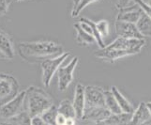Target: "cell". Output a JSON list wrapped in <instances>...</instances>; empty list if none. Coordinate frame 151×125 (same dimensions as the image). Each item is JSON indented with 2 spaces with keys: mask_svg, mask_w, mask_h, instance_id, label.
Masks as SVG:
<instances>
[{
  "mask_svg": "<svg viewBox=\"0 0 151 125\" xmlns=\"http://www.w3.org/2000/svg\"><path fill=\"white\" fill-rule=\"evenodd\" d=\"M57 106L53 105L50 108H48L42 115H41V118L43 119V121L48 124V125H55V118L57 116Z\"/></svg>",
  "mask_w": 151,
  "mask_h": 125,
  "instance_id": "obj_23",
  "label": "cell"
},
{
  "mask_svg": "<svg viewBox=\"0 0 151 125\" xmlns=\"http://www.w3.org/2000/svg\"><path fill=\"white\" fill-rule=\"evenodd\" d=\"M111 91L113 93L114 97L116 98V101L117 103L118 106L120 107L121 111L123 113L132 114L133 112V107L132 105V103L124 97V95L122 94V93L117 90V87L116 86H113L111 88Z\"/></svg>",
  "mask_w": 151,
  "mask_h": 125,
  "instance_id": "obj_18",
  "label": "cell"
},
{
  "mask_svg": "<svg viewBox=\"0 0 151 125\" xmlns=\"http://www.w3.org/2000/svg\"><path fill=\"white\" fill-rule=\"evenodd\" d=\"M142 12H143V10L141 9V8H140L137 4H135L133 6L119 10L116 20L122 21V22L136 24L140 16H141Z\"/></svg>",
  "mask_w": 151,
  "mask_h": 125,
  "instance_id": "obj_11",
  "label": "cell"
},
{
  "mask_svg": "<svg viewBox=\"0 0 151 125\" xmlns=\"http://www.w3.org/2000/svg\"><path fill=\"white\" fill-rule=\"evenodd\" d=\"M147 108H148V111H149V113H150V117H151V102L147 103Z\"/></svg>",
  "mask_w": 151,
  "mask_h": 125,
  "instance_id": "obj_34",
  "label": "cell"
},
{
  "mask_svg": "<svg viewBox=\"0 0 151 125\" xmlns=\"http://www.w3.org/2000/svg\"><path fill=\"white\" fill-rule=\"evenodd\" d=\"M67 118L64 116L60 115V114H57V116L55 118V125H65Z\"/></svg>",
  "mask_w": 151,
  "mask_h": 125,
  "instance_id": "obj_31",
  "label": "cell"
},
{
  "mask_svg": "<svg viewBox=\"0 0 151 125\" xmlns=\"http://www.w3.org/2000/svg\"><path fill=\"white\" fill-rule=\"evenodd\" d=\"M78 2H79V0H73V6H74V5H76Z\"/></svg>",
  "mask_w": 151,
  "mask_h": 125,
  "instance_id": "obj_37",
  "label": "cell"
},
{
  "mask_svg": "<svg viewBox=\"0 0 151 125\" xmlns=\"http://www.w3.org/2000/svg\"><path fill=\"white\" fill-rule=\"evenodd\" d=\"M17 1H22V0H17Z\"/></svg>",
  "mask_w": 151,
  "mask_h": 125,
  "instance_id": "obj_38",
  "label": "cell"
},
{
  "mask_svg": "<svg viewBox=\"0 0 151 125\" xmlns=\"http://www.w3.org/2000/svg\"><path fill=\"white\" fill-rule=\"evenodd\" d=\"M20 92L19 82L14 76L0 72V106L7 103Z\"/></svg>",
  "mask_w": 151,
  "mask_h": 125,
  "instance_id": "obj_4",
  "label": "cell"
},
{
  "mask_svg": "<svg viewBox=\"0 0 151 125\" xmlns=\"http://www.w3.org/2000/svg\"><path fill=\"white\" fill-rule=\"evenodd\" d=\"M57 112H58V114L64 116L67 118H76L74 107H73V105H72V103L70 100L61 101L59 105L57 106Z\"/></svg>",
  "mask_w": 151,
  "mask_h": 125,
  "instance_id": "obj_22",
  "label": "cell"
},
{
  "mask_svg": "<svg viewBox=\"0 0 151 125\" xmlns=\"http://www.w3.org/2000/svg\"><path fill=\"white\" fill-rule=\"evenodd\" d=\"M134 3H136L141 8L143 12H145L151 19V6L145 3L144 0H134Z\"/></svg>",
  "mask_w": 151,
  "mask_h": 125,
  "instance_id": "obj_28",
  "label": "cell"
},
{
  "mask_svg": "<svg viewBox=\"0 0 151 125\" xmlns=\"http://www.w3.org/2000/svg\"><path fill=\"white\" fill-rule=\"evenodd\" d=\"M145 43V40L139 39H125L118 37L112 43L105 46L104 49L107 50H123V51H129L135 54H138L141 52V49L144 47Z\"/></svg>",
  "mask_w": 151,
  "mask_h": 125,
  "instance_id": "obj_6",
  "label": "cell"
},
{
  "mask_svg": "<svg viewBox=\"0 0 151 125\" xmlns=\"http://www.w3.org/2000/svg\"><path fill=\"white\" fill-rule=\"evenodd\" d=\"M15 56L12 41L9 35L0 29V59H13Z\"/></svg>",
  "mask_w": 151,
  "mask_h": 125,
  "instance_id": "obj_12",
  "label": "cell"
},
{
  "mask_svg": "<svg viewBox=\"0 0 151 125\" xmlns=\"http://www.w3.org/2000/svg\"><path fill=\"white\" fill-rule=\"evenodd\" d=\"M99 1H101V0H79V2H78L76 5H74L73 8H72L71 17L75 18L77 16H79V14L82 12V10L86 9L88 5L95 3V2H99Z\"/></svg>",
  "mask_w": 151,
  "mask_h": 125,
  "instance_id": "obj_24",
  "label": "cell"
},
{
  "mask_svg": "<svg viewBox=\"0 0 151 125\" xmlns=\"http://www.w3.org/2000/svg\"><path fill=\"white\" fill-rule=\"evenodd\" d=\"M79 25H80V27L86 31V32H87L88 34H90L94 37L95 40L97 41V43L101 47V49H103L104 47H105V44H104V41H103L102 38L101 37V35L98 32L95 22H93V21L87 19V18L83 17L80 20Z\"/></svg>",
  "mask_w": 151,
  "mask_h": 125,
  "instance_id": "obj_16",
  "label": "cell"
},
{
  "mask_svg": "<svg viewBox=\"0 0 151 125\" xmlns=\"http://www.w3.org/2000/svg\"><path fill=\"white\" fill-rule=\"evenodd\" d=\"M150 113L145 103H140L137 108L133 110L129 125H143L150 121Z\"/></svg>",
  "mask_w": 151,
  "mask_h": 125,
  "instance_id": "obj_14",
  "label": "cell"
},
{
  "mask_svg": "<svg viewBox=\"0 0 151 125\" xmlns=\"http://www.w3.org/2000/svg\"><path fill=\"white\" fill-rule=\"evenodd\" d=\"M138 31L144 37L151 36V19L145 12H142L137 23L135 24Z\"/></svg>",
  "mask_w": 151,
  "mask_h": 125,
  "instance_id": "obj_20",
  "label": "cell"
},
{
  "mask_svg": "<svg viewBox=\"0 0 151 125\" xmlns=\"http://www.w3.org/2000/svg\"><path fill=\"white\" fill-rule=\"evenodd\" d=\"M111 115L110 111L106 107H95V108H85L84 115L82 119L91 121L96 123L104 121Z\"/></svg>",
  "mask_w": 151,
  "mask_h": 125,
  "instance_id": "obj_13",
  "label": "cell"
},
{
  "mask_svg": "<svg viewBox=\"0 0 151 125\" xmlns=\"http://www.w3.org/2000/svg\"><path fill=\"white\" fill-rule=\"evenodd\" d=\"M85 88H86L85 86H83L81 83H78L74 90V98H73V102H72V105H73L75 110L76 118L78 119H82L86 107Z\"/></svg>",
  "mask_w": 151,
  "mask_h": 125,
  "instance_id": "obj_10",
  "label": "cell"
},
{
  "mask_svg": "<svg viewBox=\"0 0 151 125\" xmlns=\"http://www.w3.org/2000/svg\"><path fill=\"white\" fill-rule=\"evenodd\" d=\"M69 56L70 53L64 52L63 54L57 56V58L49 59L41 62V72H42L41 79H42V84L45 87H48L50 86L53 76Z\"/></svg>",
  "mask_w": 151,
  "mask_h": 125,
  "instance_id": "obj_5",
  "label": "cell"
},
{
  "mask_svg": "<svg viewBox=\"0 0 151 125\" xmlns=\"http://www.w3.org/2000/svg\"><path fill=\"white\" fill-rule=\"evenodd\" d=\"M144 1L147 3V4H148V5H150V6H151V0H144Z\"/></svg>",
  "mask_w": 151,
  "mask_h": 125,
  "instance_id": "obj_35",
  "label": "cell"
},
{
  "mask_svg": "<svg viewBox=\"0 0 151 125\" xmlns=\"http://www.w3.org/2000/svg\"><path fill=\"white\" fill-rule=\"evenodd\" d=\"M96 58L103 59L108 62H114L121 58L127 56L134 55L129 51H123V50H107V49H101L100 51L96 52L94 54Z\"/></svg>",
  "mask_w": 151,
  "mask_h": 125,
  "instance_id": "obj_15",
  "label": "cell"
},
{
  "mask_svg": "<svg viewBox=\"0 0 151 125\" xmlns=\"http://www.w3.org/2000/svg\"><path fill=\"white\" fill-rule=\"evenodd\" d=\"M143 125H151V121H148L147 122H145V124H143Z\"/></svg>",
  "mask_w": 151,
  "mask_h": 125,
  "instance_id": "obj_36",
  "label": "cell"
},
{
  "mask_svg": "<svg viewBox=\"0 0 151 125\" xmlns=\"http://www.w3.org/2000/svg\"><path fill=\"white\" fill-rule=\"evenodd\" d=\"M25 111V90L20 91L12 100L0 106V121L14 118Z\"/></svg>",
  "mask_w": 151,
  "mask_h": 125,
  "instance_id": "obj_3",
  "label": "cell"
},
{
  "mask_svg": "<svg viewBox=\"0 0 151 125\" xmlns=\"http://www.w3.org/2000/svg\"><path fill=\"white\" fill-rule=\"evenodd\" d=\"M0 125H18L14 118L8 119V121H0Z\"/></svg>",
  "mask_w": 151,
  "mask_h": 125,
  "instance_id": "obj_32",
  "label": "cell"
},
{
  "mask_svg": "<svg viewBox=\"0 0 151 125\" xmlns=\"http://www.w3.org/2000/svg\"><path fill=\"white\" fill-rule=\"evenodd\" d=\"M104 102H105V107L110 111L111 114L116 115V114L123 113L120 107L118 106L111 90H104Z\"/></svg>",
  "mask_w": 151,
  "mask_h": 125,
  "instance_id": "obj_21",
  "label": "cell"
},
{
  "mask_svg": "<svg viewBox=\"0 0 151 125\" xmlns=\"http://www.w3.org/2000/svg\"><path fill=\"white\" fill-rule=\"evenodd\" d=\"M132 114L129 113H120L114 115L111 114L104 121L98 122L97 125H129L132 118Z\"/></svg>",
  "mask_w": 151,
  "mask_h": 125,
  "instance_id": "obj_17",
  "label": "cell"
},
{
  "mask_svg": "<svg viewBox=\"0 0 151 125\" xmlns=\"http://www.w3.org/2000/svg\"><path fill=\"white\" fill-rule=\"evenodd\" d=\"M46 123L43 121L40 116L31 117V125H45Z\"/></svg>",
  "mask_w": 151,
  "mask_h": 125,
  "instance_id": "obj_30",
  "label": "cell"
},
{
  "mask_svg": "<svg viewBox=\"0 0 151 125\" xmlns=\"http://www.w3.org/2000/svg\"><path fill=\"white\" fill-rule=\"evenodd\" d=\"M110 1L117 9L121 10V9L131 7L132 3L134 2V0H110Z\"/></svg>",
  "mask_w": 151,
  "mask_h": 125,
  "instance_id": "obj_27",
  "label": "cell"
},
{
  "mask_svg": "<svg viewBox=\"0 0 151 125\" xmlns=\"http://www.w3.org/2000/svg\"><path fill=\"white\" fill-rule=\"evenodd\" d=\"M20 56L31 64L55 59L64 53L63 47L55 41H21L17 45Z\"/></svg>",
  "mask_w": 151,
  "mask_h": 125,
  "instance_id": "obj_1",
  "label": "cell"
},
{
  "mask_svg": "<svg viewBox=\"0 0 151 125\" xmlns=\"http://www.w3.org/2000/svg\"><path fill=\"white\" fill-rule=\"evenodd\" d=\"M79 62L78 56H73L70 63L66 66H60L57 70V79H58V90L60 91H65L71 84L73 80V72Z\"/></svg>",
  "mask_w": 151,
  "mask_h": 125,
  "instance_id": "obj_7",
  "label": "cell"
},
{
  "mask_svg": "<svg viewBox=\"0 0 151 125\" xmlns=\"http://www.w3.org/2000/svg\"><path fill=\"white\" fill-rule=\"evenodd\" d=\"M53 105V99L42 88L31 86L25 90V111L30 117L41 116Z\"/></svg>",
  "mask_w": 151,
  "mask_h": 125,
  "instance_id": "obj_2",
  "label": "cell"
},
{
  "mask_svg": "<svg viewBox=\"0 0 151 125\" xmlns=\"http://www.w3.org/2000/svg\"><path fill=\"white\" fill-rule=\"evenodd\" d=\"M96 27L98 29V32L101 35V38H106L109 35V29H110V27H109V23L107 20L99 21V22L96 23Z\"/></svg>",
  "mask_w": 151,
  "mask_h": 125,
  "instance_id": "obj_25",
  "label": "cell"
},
{
  "mask_svg": "<svg viewBox=\"0 0 151 125\" xmlns=\"http://www.w3.org/2000/svg\"><path fill=\"white\" fill-rule=\"evenodd\" d=\"M10 0H0V16L5 15L9 10Z\"/></svg>",
  "mask_w": 151,
  "mask_h": 125,
  "instance_id": "obj_29",
  "label": "cell"
},
{
  "mask_svg": "<svg viewBox=\"0 0 151 125\" xmlns=\"http://www.w3.org/2000/svg\"><path fill=\"white\" fill-rule=\"evenodd\" d=\"M116 27V32L118 37L125 38V39H139L145 40L144 36L139 32L135 24L122 22V21H116L114 24Z\"/></svg>",
  "mask_w": 151,
  "mask_h": 125,
  "instance_id": "obj_9",
  "label": "cell"
},
{
  "mask_svg": "<svg viewBox=\"0 0 151 125\" xmlns=\"http://www.w3.org/2000/svg\"><path fill=\"white\" fill-rule=\"evenodd\" d=\"M73 27L76 31V41L79 44L84 45V46H88V45H91L95 41L94 37H93L92 35L88 34L87 32H86V31L80 27L79 23L74 24Z\"/></svg>",
  "mask_w": 151,
  "mask_h": 125,
  "instance_id": "obj_19",
  "label": "cell"
},
{
  "mask_svg": "<svg viewBox=\"0 0 151 125\" xmlns=\"http://www.w3.org/2000/svg\"><path fill=\"white\" fill-rule=\"evenodd\" d=\"M45 125H48V124H45Z\"/></svg>",
  "mask_w": 151,
  "mask_h": 125,
  "instance_id": "obj_39",
  "label": "cell"
},
{
  "mask_svg": "<svg viewBox=\"0 0 151 125\" xmlns=\"http://www.w3.org/2000/svg\"><path fill=\"white\" fill-rule=\"evenodd\" d=\"M18 125H31V117L27 111H24L14 118Z\"/></svg>",
  "mask_w": 151,
  "mask_h": 125,
  "instance_id": "obj_26",
  "label": "cell"
},
{
  "mask_svg": "<svg viewBox=\"0 0 151 125\" xmlns=\"http://www.w3.org/2000/svg\"><path fill=\"white\" fill-rule=\"evenodd\" d=\"M85 96H86L85 108L105 107L103 88L95 86H87L85 88Z\"/></svg>",
  "mask_w": 151,
  "mask_h": 125,
  "instance_id": "obj_8",
  "label": "cell"
},
{
  "mask_svg": "<svg viewBox=\"0 0 151 125\" xmlns=\"http://www.w3.org/2000/svg\"><path fill=\"white\" fill-rule=\"evenodd\" d=\"M65 125H76V118H67Z\"/></svg>",
  "mask_w": 151,
  "mask_h": 125,
  "instance_id": "obj_33",
  "label": "cell"
}]
</instances>
